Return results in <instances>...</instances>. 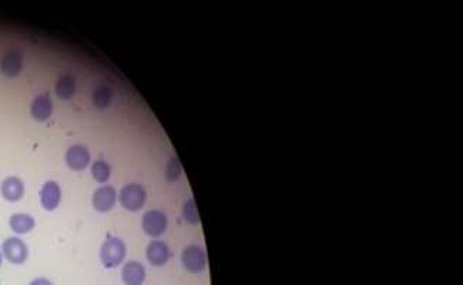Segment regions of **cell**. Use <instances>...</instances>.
Returning <instances> with one entry per match:
<instances>
[{
    "mask_svg": "<svg viewBox=\"0 0 463 285\" xmlns=\"http://www.w3.org/2000/svg\"><path fill=\"white\" fill-rule=\"evenodd\" d=\"M127 257V245L119 237H107L100 247V261L103 267L113 270L120 267Z\"/></svg>",
    "mask_w": 463,
    "mask_h": 285,
    "instance_id": "6da1fadb",
    "label": "cell"
},
{
    "mask_svg": "<svg viewBox=\"0 0 463 285\" xmlns=\"http://www.w3.org/2000/svg\"><path fill=\"white\" fill-rule=\"evenodd\" d=\"M119 201L124 210L139 211L147 201V190L139 183H128L120 190Z\"/></svg>",
    "mask_w": 463,
    "mask_h": 285,
    "instance_id": "7a4b0ae2",
    "label": "cell"
},
{
    "mask_svg": "<svg viewBox=\"0 0 463 285\" xmlns=\"http://www.w3.org/2000/svg\"><path fill=\"white\" fill-rule=\"evenodd\" d=\"M181 264L192 274L203 273L207 267V254L204 248L197 244L187 245L181 252Z\"/></svg>",
    "mask_w": 463,
    "mask_h": 285,
    "instance_id": "3957f363",
    "label": "cell"
},
{
    "mask_svg": "<svg viewBox=\"0 0 463 285\" xmlns=\"http://www.w3.org/2000/svg\"><path fill=\"white\" fill-rule=\"evenodd\" d=\"M0 248L5 260L13 266H22L29 258V247L20 237H8Z\"/></svg>",
    "mask_w": 463,
    "mask_h": 285,
    "instance_id": "277c9868",
    "label": "cell"
},
{
    "mask_svg": "<svg viewBox=\"0 0 463 285\" xmlns=\"http://www.w3.org/2000/svg\"><path fill=\"white\" fill-rule=\"evenodd\" d=\"M142 228L149 237L158 239L167 231L169 218L160 210H150L142 218Z\"/></svg>",
    "mask_w": 463,
    "mask_h": 285,
    "instance_id": "5b68a950",
    "label": "cell"
},
{
    "mask_svg": "<svg viewBox=\"0 0 463 285\" xmlns=\"http://www.w3.org/2000/svg\"><path fill=\"white\" fill-rule=\"evenodd\" d=\"M119 200V194L116 189L110 184H103L93 193V207L99 213H108L115 209V205Z\"/></svg>",
    "mask_w": 463,
    "mask_h": 285,
    "instance_id": "8992f818",
    "label": "cell"
},
{
    "mask_svg": "<svg viewBox=\"0 0 463 285\" xmlns=\"http://www.w3.org/2000/svg\"><path fill=\"white\" fill-rule=\"evenodd\" d=\"M65 160L69 169H71L73 171H83L92 163V154L86 146L73 144L67 148Z\"/></svg>",
    "mask_w": 463,
    "mask_h": 285,
    "instance_id": "52a82bcc",
    "label": "cell"
},
{
    "mask_svg": "<svg viewBox=\"0 0 463 285\" xmlns=\"http://www.w3.org/2000/svg\"><path fill=\"white\" fill-rule=\"evenodd\" d=\"M171 248L161 240H153L146 248L147 261L154 267H165L171 258Z\"/></svg>",
    "mask_w": 463,
    "mask_h": 285,
    "instance_id": "ba28073f",
    "label": "cell"
},
{
    "mask_svg": "<svg viewBox=\"0 0 463 285\" xmlns=\"http://www.w3.org/2000/svg\"><path fill=\"white\" fill-rule=\"evenodd\" d=\"M62 201V189L56 181H46L40 189V204L44 210H56Z\"/></svg>",
    "mask_w": 463,
    "mask_h": 285,
    "instance_id": "9c48e42d",
    "label": "cell"
},
{
    "mask_svg": "<svg viewBox=\"0 0 463 285\" xmlns=\"http://www.w3.org/2000/svg\"><path fill=\"white\" fill-rule=\"evenodd\" d=\"M147 277L146 267L140 261H127L121 267V281L124 285H143Z\"/></svg>",
    "mask_w": 463,
    "mask_h": 285,
    "instance_id": "30bf717a",
    "label": "cell"
},
{
    "mask_svg": "<svg viewBox=\"0 0 463 285\" xmlns=\"http://www.w3.org/2000/svg\"><path fill=\"white\" fill-rule=\"evenodd\" d=\"M0 193L2 197L9 202H17L24 196V183L20 177L9 175L6 177L2 184H0Z\"/></svg>",
    "mask_w": 463,
    "mask_h": 285,
    "instance_id": "8fae6325",
    "label": "cell"
},
{
    "mask_svg": "<svg viewBox=\"0 0 463 285\" xmlns=\"http://www.w3.org/2000/svg\"><path fill=\"white\" fill-rule=\"evenodd\" d=\"M53 114V103L51 98L47 93L39 94L33 98L32 105H31V116L36 121H47Z\"/></svg>",
    "mask_w": 463,
    "mask_h": 285,
    "instance_id": "7c38bea8",
    "label": "cell"
},
{
    "mask_svg": "<svg viewBox=\"0 0 463 285\" xmlns=\"http://www.w3.org/2000/svg\"><path fill=\"white\" fill-rule=\"evenodd\" d=\"M22 55L16 49L8 50L2 58V62H0V69H2V73L8 77H16L22 71Z\"/></svg>",
    "mask_w": 463,
    "mask_h": 285,
    "instance_id": "4fadbf2b",
    "label": "cell"
},
{
    "mask_svg": "<svg viewBox=\"0 0 463 285\" xmlns=\"http://www.w3.org/2000/svg\"><path fill=\"white\" fill-rule=\"evenodd\" d=\"M9 225L15 234L23 236V234H29L31 231H33L36 225V220L33 216L27 214V213H15L9 218Z\"/></svg>",
    "mask_w": 463,
    "mask_h": 285,
    "instance_id": "5bb4252c",
    "label": "cell"
},
{
    "mask_svg": "<svg viewBox=\"0 0 463 285\" xmlns=\"http://www.w3.org/2000/svg\"><path fill=\"white\" fill-rule=\"evenodd\" d=\"M76 89H77V85H76V79L69 74V73H65L59 77V80L56 83V94L59 98L62 100H70L74 93H76Z\"/></svg>",
    "mask_w": 463,
    "mask_h": 285,
    "instance_id": "9a60e30c",
    "label": "cell"
},
{
    "mask_svg": "<svg viewBox=\"0 0 463 285\" xmlns=\"http://www.w3.org/2000/svg\"><path fill=\"white\" fill-rule=\"evenodd\" d=\"M92 175L97 183L104 184L112 177V166L104 160H96L92 164Z\"/></svg>",
    "mask_w": 463,
    "mask_h": 285,
    "instance_id": "2e32d148",
    "label": "cell"
},
{
    "mask_svg": "<svg viewBox=\"0 0 463 285\" xmlns=\"http://www.w3.org/2000/svg\"><path fill=\"white\" fill-rule=\"evenodd\" d=\"M112 100H113V92L107 86H99L93 93V103H94V106L100 110L107 109L108 106H110Z\"/></svg>",
    "mask_w": 463,
    "mask_h": 285,
    "instance_id": "e0dca14e",
    "label": "cell"
},
{
    "mask_svg": "<svg viewBox=\"0 0 463 285\" xmlns=\"http://www.w3.org/2000/svg\"><path fill=\"white\" fill-rule=\"evenodd\" d=\"M183 217L184 220L188 223V224H199L200 223V214H199V210H197V204H196V200L194 198H190L184 202V207H183Z\"/></svg>",
    "mask_w": 463,
    "mask_h": 285,
    "instance_id": "ac0fdd59",
    "label": "cell"
},
{
    "mask_svg": "<svg viewBox=\"0 0 463 285\" xmlns=\"http://www.w3.org/2000/svg\"><path fill=\"white\" fill-rule=\"evenodd\" d=\"M183 173V167H181V163L177 157H171L166 166V178L170 181V183H173V181H176Z\"/></svg>",
    "mask_w": 463,
    "mask_h": 285,
    "instance_id": "d6986e66",
    "label": "cell"
},
{
    "mask_svg": "<svg viewBox=\"0 0 463 285\" xmlns=\"http://www.w3.org/2000/svg\"><path fill=\"white\" fill-rule=\"evenodd\" d=\"M29 285H53V282H51L49 278H44V277H37V278L32 279Z\"/></svg>",
    "mask_w": 463,
    "mask_h": 285,
    "instance_id": "ffe728a7",
    "label": "cell"
},
{
    "mask_svg": "<svg viewBox=\"0 0 463 285\" xmlns=\"http://www.w3.org/2000/svg\"><path fill=\"white\" fill-rule=\"evenodd\" d=\"M3 263V254H2V248H0V267H2Z\"/></svg>",
    "mask_w": 463,
    "mask_h": 285,
    "instance_id": "44dd1931",
    "label": "cell"
}]
</instances>
